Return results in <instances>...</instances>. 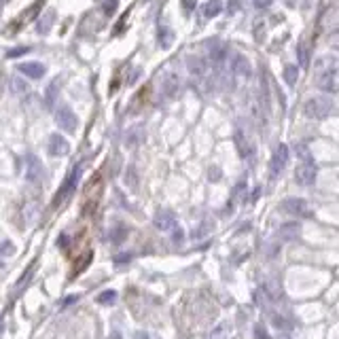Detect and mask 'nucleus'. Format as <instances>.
I'll return each mask as SVG.
<instances>
[{"mask_svg": "<svg viewBox=\"0 0 339 339\" xmlns=\"http://www.w3.org/2000/svg\"><path fill=\"white\" fill-rule=\"evenodd\" d=\"M316 85L322 91L337 89V61L333 57H320L316 64Z\"/></svg>", "mask_w": 339, "mask_h": 339, "instance_id": "1", "label": "nucleus"}, {"mask_svg": "<svg viewBox=\"0 0 339 339\" xmlns=\"http://www.w3.org/2000/svg\"><path fill=\"white\" fill-rule=\"evenodd\" d=\"M331 108H333L331 100L324 98V96H314L303 104V112L310 119H324V117H328Z\"/></svg>", "mask_w": 339, "mask_h": 339, "instance_id": "2", "label": "nucleus"}, {"mask_svg": "<svg viewBox=\"0 0 339 339\" xmlns=\"http://www.w3.org/2000/svg\"><path fill=\"white\" fill-rule=\"evenodd\" d=\"M79 176H81V166H75L73 170H70V174L66 176V180L61 182V187H59V191L55 193V197H53V208H57V206H61L70 195H73V191L77 189V182H79Z\"/></svg>", "mask_w": 339, "mask_h": 339, "instance_id": "3", "label": "nucleus"}, {"mask_svg": "<svg viewBox=\"0 0 339 339\" xmlns=\"http://www.w3.org/2000/svg\"><path fill=\"white\" fill-rule=\"evenodd\" d=\"M282 210L293 214V217H299V219H310L314 214L312 208H310V204H307L305 199H301V197H286L282 201Z\"/></svg>", "mask_w": 339, "mask_h": 339, "instance_id": "4", "label": "nucleus"}, {"mask_svg": "<svg viewBox=\"0 0 339 339\" xmlns=\"http://www.w3.org/2000/svg\"><path fill=\"white\" fill-rule=\"evenodd\" d=\"M316 176H318V168H316L314 159L301 161L299 166H297V170H295V180L299 182V184H303V187H307V184H314Z\"/></svg>", "mask_w": 339, "mask_h": 339, "instance_id": "5", "label": "nucleus"}, {"mask_svg": "<svg viewBox=\"0 0 339 339\" xmlns=\"http://www.w3.org/2000/svg\"><path fill=\"white\" fill-rule=\"evenodd\" d=\"M55 123H57V125L64 129V131H75L79 121H77V115L73 112V108L66 106V104H61V106H57V110H55Z\"/></svg>", "mask_w": 339, "mask_h": 339, "instance_id": "6", "label": "nucleus"}, {"mask_svg": "<svg viewBox=\"0 0 339 339\" xmlns=\"http://www.w3.org/2000/svg\"><path fill=\"white\" fill-rule=\"evenodd\" d=\"M286 163H289V147H286V145H278V149H276L274 157H272V166H269L272 178L278 176V174L284 170Z\"/></svg>", "mask_w": 339, "mask_h": 339, "instance_id": "7", "label": "nucleus"}, {"mask_svg": "<svg viewBox=\"0 0 339 339\" xmlns=\"http://www.w3.org/2000/svg\"><path fill=\"white\" fill-rule=\"evenodd\" d=\"M231 73H233L235 79L246 81V79H250V75H252V66L244 55L238 53V55H233V59H231Z\"/></svg>", "mask_w": 339, "mask_h": 339, "instance_id": "8", "label": "nucleus"}, {"mask_svg": "<svg viewBox=\"0 0 339 339\" xmlns=\"http://www.w3.org/2000/svg\"><path fill=\"white\" fill-rule=\"evenodd\" d=\"M259 295L261 297H267V301H282V297H284V293H282V286H280V282L278 280H265L263 284H261V289H259Z\"/></svg>", "mask_w": 339, "mask_h": 339, "instance_id": "9", "label": "nucleus"}, {"mask_svg": "<svg viewBox=\"0 0 339 339\" xmlns=\"http://www.w3.org/2000/svg\"><path fill=\"white\" fill-rule=\"evenodd\" d=\"M68 151H70V145H68V140L61 136V133H53V136L49 138L47 153L51 157H61V155H66Z\"/></svg>", "mask_w": 339, "mask_h": 339, "instance_id": "10", "label": "nucleus"}, {"mask_svg": "<svg viewBox=\"0 0 339 339\" xmlns=\"http://www.w3.org/2000/svg\"><path fill=\"white\" fill-rule=\"evenodd\" d=\"M43 163H40L38 157L34 155H28L26 157V180L28 182H40V178H43Z\"/></svg>", "mask_w": 339, "mask_h": 339, "instance_id": "11", "label": "nucleus"}, {"mask_svg": "<svg viewBox=\"0 0 339 339\" xmlns=\"http://www.w3.org/2000/svg\"><path fill=\"white\" fill-rule=\"evenodd\" d=\"M235 147H238V153H240L242 159H252V155H254V145L248 140V136H246L242 129L235 131Z\"/></svg>", "mask_w": 339, "mask_h": 339, "instance_id": "12", "label": "nucleus"}, {"mask_svg": "<svg viewBox=\"0 0 339 339\" xmlns=\"http://www.w3.org/2000/svg\"><path fill=\"white\" fill-rule=\"evenodd\" d=\"M153 223H155V227L159 231L174 229V227H176V214H174L172 210H159L155 214V219H153Z\"/></svg>", "mask_w": 339, "mask_h": 339, "instance_id": "13", "label": "nucleus"}, {"mask_svg": "<svg viewBox=\"0 0 339 339\" xmlns=\"http://www.w3.org/2000/svg\"><path fill=\"white\" fill-rule=\"evenodd\" d=\"M187 70L193 77H206L208 75V61L199 55H189L187 57Z\"/></svg>", "mask_w": 339, "mask_h": 339, "instance_id": "14", "label": "nucleus"}, {"mask_svg": "<svg viewBox=\"0 0 339 339\" xmlns=\"http://www.w3.org/2000/svg\"><path fill=\"white\" fill-rule=\"evenodd\" d=\"M17 70L22 75H26L28 79H40L45 73H47V68L40 64V61H24V64H19Z\"/></svg>", "mask_w": 339, "mask_h": 339, "instance_id": "15", "label": "nucleus"}, {"mask_svg": "<svg viewBox=\"0 0 339 339\" xmlns=\"http://www.w3.org/2000/svg\"><path fill=\"white\" fill-rule=\"evenodd\" d=\"M161 89H163V94H166L168 98H174L178 94V89H180V79L176 73H168L166 77H163V83H161Z\"/></svg>", "mask_w": 339, "mask_h": 339, "instance_id": "16", "label": "nucleus"}, {"mask_svg": "<svg viewBox=\"0 0 339 339\" xmlns=\"http://www.w3.org/2000/svg\"><path fill=\"white\" fill-rule=\"evenodd\" d=\"M278 235H280V240H284V242H293V240H297L301 235V225L295 223V221L284 223L282 227L278 229Z\"/></svg>", "mask_w": 339, "mask_h": 339, "instance_id": "17", "label": "nucleus"}, {"mask_svg": "<svg viewBox=\"0 0 339 339\" xmlns=\"http://www.w3.org/2000/svg\"><path fill=\"white\" fill-rule=\"evenodd\" d=\"M157 43L161 49H170L174 43V30H170L168 26H159L157 28Z\"/></svg>", "mask_w": 339, "mask_h": 339, "instance_id": "18", "label": "nucleus"}, {"mask_svg": "<svg viewBox=\"0 0 339 339\" xmlns=\"http://www.w3.org/2000/svg\"><path fill=\"white\" fill-rule=\"evenodd\" d=\"M57 94H59V79L51 81L49 87H47V91H45V104H47V108H53V106H55Z\"/></svg>", "mask_w": 339, "mask_h": 339, "instance_id": "19", "label": "nucleus"}, {"mask_svg": "<svg viewBox=\"0 0 339 339\" xmlns=\"http://www.w3.org/2000/svg\"><path fill=\"white\" fill-rule=\"evenodd\" d=\"M53 19H55V13H53V11H47L43 17L38 19L36 32H38V34H47L49 30H51V26H53Z\"/></svg>", "mask_w": 339, "mask_h": 339, "instance_id": "20", "label": "nucleus"}, {"mask_svg": "<svg viewBox=\"0 0 339 339\" xmlns=\"http://www.w3.org/2000/svg\"><path fill=\"white\" fill-rule=\"evenodd\" d=\"M221 11H223V3H221V0H208V3L204 5V17H206V19L217 17Z\"/></svg>", "mask_w": 339, "mask_h": 339, "instance_id": "21", "label": "nucleus"}, {"mask_svg": "<svg viewBox=\"0 0 339 339\" xmlns=\"http://www.w3.org/2000/svg\"><path fill=\"white\" fill-rule=\"evenodd\" d=\"M225 55H227V47H225V45H212L210 47V59L214 61V64L225 61Z\"/></svg>", "mask_w": 339, "mask_h": 339, "instance_id": "22", "label": "nucleus"}, {"mask_svg": "<svg viewBox=\"0 0 339 339\" xmlns=\"http://www.w3.org/2000/svg\"><path fill=\"white\" fill-rule=\"evenodd\" d=\"M297 79H299V68H297V66H286L284 68V81H286V83L293 87L297 83Z\"/></svg>", "mask_w": 339, "mask_h": 339, "instance_id": "23", "label": "nucleus"}, {"mask_svg": "<svg viewBox=\"0 0 339 339\" xmlns=\"http://www.w3.org/2000/svg\"><path fill=\"white\" fill-rule=\"evenodd\" d=\"M11 91H13V94H26V91H28V83H26V81L24 79H19V77H13L11 79Z\"/></svg>", "mask_w": 339, "mask_h": 339, "instance_id": "24", "label": "nucleus"}, {"mask_svg": "<svg viewBox=\"0 0 339 339\" xmlns=\"http://www.w3.org/2000/svg\"><path fill=\"white\" fill-rule=\"evenodd\" d=\"M125 235H127V229L123 227V225H117V227L110 231V242L112 244H119V242L125 240Z\"/></svg>", "mask_w": 339, "mask_h": 339, "instance_id": "25", "label": "nucleus"}, {"mask_svg": "<svg viewBox=\"0 0 339 339\" xmlns=\"http://www.w3.org/2000/svg\"><path fill=\"white\" fill-rule=\"evenodd\" d=\"M115 301H117V293L115 291H104V293L98 295V303H102V305H112Z\"/></svg>", "mask_w": 339, "mask_h": 339, "instance_id": "26", "label": "nucleus"}, {"mask_svg": "<svg viewBox=\"0 0 339 339\" xmlns=\"http://www.w3.org/2000/svg\"><path fill=\"white\" fill-rule=\"evenodd\" d=\"M295 153H297V157H299L301 161H310V159H312L310 147H307V145H303V142H299V145L295 147Z\"/></svg>", "mask_w": 339, "mask_h": 339, "instance_id": "27", "label": "nucleus"}, {"mask_svg": "<svg viewBox=\"0 0 339 339\" xmlns=\"http://www.w3.org/2000/svg\"><path fill=\"white\" fill-rule=\"evenodd\" d=\"M299 64L305 68V66H310V51H307L305 43L299 45Z\"/></svg>", "mask_w": 339, "mask_h": 339, "instance_id": "28", "label": "nucleus"}, {"mask_svg": "<svg viewBox=\"0 0 339 339\" xmlns=\"http://www.w3.org/2000/svg\"><path fill=\"white\" fill-rule=\"evenodd\" d=\"M32 272H34V265H30L28 269H26V274H24V278L19 280V282H17V286H15V289H17V293H19V291H24L26 282H30V278H32Z\"/></svg>", "mask_w": 339, "mask_h": 339, "instance_id": "29", "label": "nucleus"}, {"mask_svg": "<svg viewBox=\"0 0 339 339\" xmlns=\"http://www.w3.org/2000/svg\"><path fill=\"white\" fill-rule=\"evenodd\" d=\"M272 322L278 326V328H291V322L286 320L284 316H280V314H272Z\"/></svg>", "mask_w": 339, "mask_h": 339, "instance_id": "30", "label": "nucleus"}, {"mask_svg": "<svg viewBox=\"0 0 339 339\" xmlns=\"http://www.w3.org/2000/svg\"><path fill=\"white\" fill-rule=\"evenodd\" d=\"M210 339H227V326L221 324L210 333Z\"/></svg>", "mask_w": 339, "mask_h": 339, "instance_id": "31", "label": "nucleus"}, {"mask_svg": "<svg viewBox=\"0 0 339 339\" xmlns=\"http://www.w3.org/2000/svg\"><path fill=\"white\" fill-rule=\"evenodd\" d=\"M254 339H269V333H267L265 324H254Z\"/></svg>", "mask_w": 339, "mask_h": 339, "instance_id": "32", "label": "nucleus"}, {"mask_svg": "<svg viewBox=\"0 0 339 339\" xmlns=\"http://www.w3.org/2000/svg\"><path fill=\"white\" fill-rule=\"evenodd\" d=\"M117 3L119 0H104V5H102V9H104V13L106 15H112L117 11Z\"/></svg>", "mask_w": 339, "mask_h": 339, "instance_id": "33", "label": "nucleus"}, {"mask_svg": "<svg viewBox=\"0 0 339 339\" xmlns=\"http://www.w3.org/2000/svg\"><path fill=\"white\" fill-rule=\"evenodd\" d=\"M125 180H127V184H129L131 189H136V168H133V166L127 168V176H125Z\"/></svg>", "mask_w": 339, "mask_h": 339, "instance_id": "34", "label": "nucleus"}, {"mask_svg": "<svg viewBox=\"0 0 339 339\" xmlns=\"http://www.w3.org/2000/svg\"><path fill=\"white\" fill-rule=\"evenodd\" d=\"M13 252H15V246L11 242L0 244V256H9V254H13Z\"/></svg>", "mask_w": 339, "mask_h": 339, "instance_id": "35", "label": "nucleus"}, {"mask_svg": "<svg viewBox=\"0 0 339 339\" xmlns=\"http://www.w3.org/2000/svg\"><path fill=\"white\" fill-rule=\"evenodd\" d=\"M328 45H331L333 49H337V51H339V28H337V30H333V32L328 34Z\"/></svg>", "mask_w": 339, "mask_h": 339, "instance_id": "36", "label": "nucleus"}, {"mask_svg": "<svg viewBox=\"0 0 339 339\" xmlns=\"http://www.w3.org/2000/svg\"><path fill=\"white\" fill-rule=\"evenodd\" d=\"M30 51V47H15V49H11L7 53V57H19V55H24V53H28Z\"/></svg>", "mask_w": 339, "mask_h": 339, "instance_id": "37", "label": "nucleus"}, {"mask_svg": "<svg viewBox=\"0 0 339 339\" xmlns=\"http://www.w3.org/2000/svg\"><path fill=\"white\" fill-rule=\"evenodd\" d=\"M182 238H184L182 229H180V227H174V233H172V242H174V244H180V242H182Z\"/></svg>", "mask_w": 339, "mask_h": 339, "instance_id": "38", "label": "nucleus"}, {"mask_svg": "<svg viewBox=\"0 0 339 339\" xmlns=\"http://www.w3.org/2000/svg\"><path fill=\"white\" fill-rule=\"evenodd\" d=\"M129 259H131V252H123V254H117V256H115V263H117V265L129 263Z\"/></svg>", "mask_w": 339, "mask_h": 339, "instance_id": "39", "label": "nucleus"}, {"mask_svg": "<svg viewBox=\"0 0 339 339\" xmlns=\"http://www.w3.org/2000/svg\"><path fill=\"white\" fill-rule=\"evenodd\" d=\"M79 301V295H73V297H66L64 301H61V310H64V307H68V305H73V303H77Z\"/></svg>", "mask_w": 339, "mask_h": 339, "instance_id": "40", "label": "nucleus"}, {"mask_svg": "<svg viewBox=\"0 0 339 339\" xmlns=\"http://www.w3.org/2000/svg\"><path fill=\"white\" fill-rule=\"evenodd\" d=\"M274 3V0H254V7H259V9H267Z\"/></svg>", "mask_w": 339, "mask_h": 339, "instance_id": "41", "label": "nucleus"}, {"mask_svg": "<svg viewBox=\"0 0 339 339\" xmlns=\"http://www.w3.org/2000/svg\"><path fill=\"white\" fill-rule=\"evenodd\" d=\"M182 7H184V11H193V9H195V0H182Z\"/></svg>", "mask_w": 339, "mask_h": 339, "instance_id": "42", "label": "nucleus"}, {"mask_svg": "<svg viewBox=\"0 0 339 339\" xmlns=\"http://www.w3.org/2000/svg\"><path fill=\"white\" fill-rule=\"evenodd\" d=\"M210 180H219V170L217 168H210Z\"/></svg>", "mask_w": 339, "mask_h": 339, "instance_id": "43", "label": "nucleus"}, {"mask_svg": "<svg viewBox=\"0 0 339 339\" xmlns=\"http://www.w3.org/2000/svg\"><path fill=\"white\" fill-rule=\"evenodd\" d=\"M229 5H231V7H229V11H231V13H235V9H238V7H240V3H238V0H231V3H229Z\"/></svg>", "mask_w": 339, "mask_h": 339, "instance_id": "44", "label": "nucleus"}, {"mask_svg": "<svg viewBox=\"0 0 339 339\" xmlns=\"http://www.w3.org/2000/svg\"><path fill=\"white\" fill-rule=\"evenodd\" d=\"M136 339H151L147 333H136Z\"/></svg>", "mask_w": 339, "mask_h": 339, "instance_id": "45", "label": "nucleus"}, {"mask_svg": "<svg viewBox=\"0 0 339 339\" xmlns=\"http://www.w3.org/2000/svg\"><path fill=\"white\" fill-rule=\"evenodd\" d=\"M3 331H5V322H3V316H0V335H3Z\"/></svg>", "mask_w": 339, "mask_h": 339, "instance_id": "46", "label": "nucleus"}, {"mask_svg": "<svg viewBox=\"0 0 339 339\" xmlns=\"http://www.w3.org/2000/svg\"><path fill=\"white\" fill-rule=\"evenodd\" d=\"M280 339H291V337H286V335H282V337H280Z\"/></svg>", "mask_w": 339, "mask_h": 339, "instance_id": "47", "label": "nucleus"}, {"mask_svg": "<svg viewBox=\"0 0 339 339\" xmlns=\"http://www.w3.org/2000/svg\"><path fill=\"white\" fill-rule=\"evenodd\" d=\"M0 267H3V261H0Z\"/></svg>", "mask_w": 339, "mask_h": 339, "instance_id": "48", "label": "nucleus"}]
</instances>
